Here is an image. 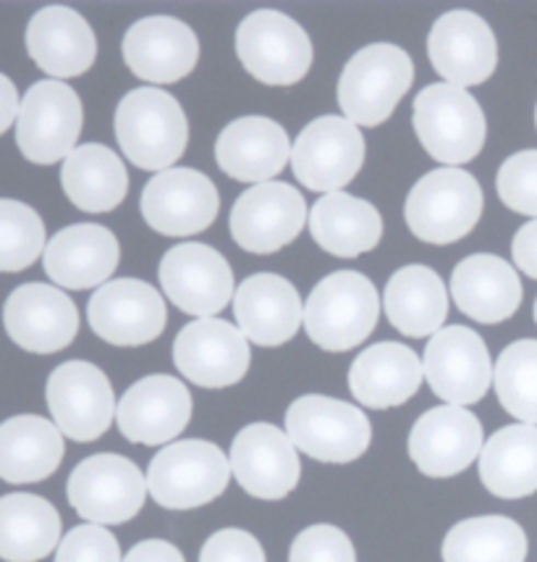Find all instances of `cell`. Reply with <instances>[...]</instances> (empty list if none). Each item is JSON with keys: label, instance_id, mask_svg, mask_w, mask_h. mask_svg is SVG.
Returning <instances> with one entry per match:
<instances>
[{"label": "cell", "instance_id": "18", "mask_svg": "<svg viewBox=\"0 0 537 562\" xmlns=\"http://www.w3.org/2000/svg\"><path fill=\"white\" fill-rule=\"evenodd\" d=\"M158 273L165 297L190 316L213 318L233 297L231 266L207 245H176L160 260Z\"/></svg>", "mask_w": 537, "mask_h": 562}, {"label": "cell", "instance_id": "7", "mask_svg": "<svg viewBox=\"0 0 537 562\" xmlns=\"http://www.w3.org/2000/svg\"><path fill=\"white\" fill-rule=\"evenodd\" d=\"M414 132L435 160L459 166L485 145V116L465 87L427 85L414 98Z\"/></svg>", "mask_w": 537, "mask_h": 562}, {"label": "cell", "instance_id": "14", "mask_svg": "<svg viewBox=\"0 0 537 562\" xmlns=\"http://www.w3.org/2000/svg\"><path fill=\"white\" fill-rule=\"evenodd\" d=\"M425 379L430 390L448 405H475L485 397L493 381L490 352L478 331L467 326H446L435 331L425 347Z\"/></svg>", "mask_w": 537, "mask_h": 562}, {"label": "cell", "instance_id": "27", "mask_svg": "<svg viewBox=\"0 0 537 562\" xmlns=\"http://www.w3.org/2000/svg\"><path fill=\"white\" fill-rule=\"evenodd\" d=\"M26 50L50 77H79L95 64L98 40L82 13L69 5H45L26 26Z\"/></svg>", "mask_w": 537, "mask_h": 562}, {"label": "cell", "instance_id": "47", "mask_svg": "<svg viewBox=\"0 0 537 562\" xmlns=\"http://www.w3.org/2000/svg\"><path fill=\"white\" fill-rule=\"evenodd\" d=\"M535 321H537V300H535Z\"/></svg>", "mask_w": 537, "mask_h": 562}, {"label": "cell", "instance_id": "35", "mask_svg": "<svg viewBox=\"0 0 537 562\" xmlns=\"http://www.w3.org/2000/svg\"><path fill=\"white\" fill-rule=\"evenodd\" d=\"M60 515L37 494L0 497V560L39 562L60 544Z\"/></svg>", "mask_w": 537, "mask_h": 562}, {"label": "cell", "instance_id": "2", "mask_svg": "<svg viewBox=\"0 0 537 562\" xmlns=\"http://www.w3.org/2000/svg\"><path fill=\"white\" fill-rule=\"evenodd\" d=\"M116 137L124 156L145 171H165L190 143V124L179 100L165 90H132L116 109Z\"/></svg>", "mask_w": 537, "mask_h": 562}, {"label": "cell", "instance_id": "46", "mask_svg": "<svg viewBox=\"0 0 537 562\" xmlns=\"http://www.w3.org/2000/svg\"><path fill=\"white\" fill-rule=\"evenodd\" d=\"M19 92L5 74H0V135L19 119Z\"/></svg>", "mask_w": 537, "mask_h": 562}, {"label": "cell", "instance_id": "10", "mask_svg": "<svg viewBox=\"0 0 537 562\" xmlns=\"http://www.w3.org/2000/svg\"><path fill=\"white\" fill-rule=\"evenodd\" d=\"M82 100L58 79L32 85L19 105L16 145L26 160L39 166L69 158L82 132Z\"/></svg>", "mask_w": 537, "mask_h": 562}, {"label": "cell", "instance_id": "37", "mask_svg": "<svg viewBox=\"0 0 537 562\" xmlns=\"http://www.w3.org/2000/svg\"><path fill=\"white\" fill-rule=\"evenodd\" d=\"M443 562H525L527 533L506 515L459 520L443 539Z\"/></svg>", "mask_w": 537, "mask_h": 562}, {"label": "cell", "instance_id": "33", "mask_svg": "<svg viewBox=\"0 0 537 562\" xmlns=\"http://www.w3.org/2000/svg\"><path fill=\"white\" fill-rule=\"evenodd\" d=\"M312 239L335 258H357L370 252L382 237V218L367 200L331 192L312 205Z\"/></svg>", "mask_w": 537, "mask_h": 562}, {"label": "cell", "instance_id": "24", "mask_svg": "<svg viewBox=\"0 0 537 562\" xmlns=\"http://www.w3.org/2000/svg\"><path fill=\"white\" fill-rule=\"evenodd\" d=\"M197 58V35L173 16L139 19L124 37V61L145 82H179L194 69Z\"/></svg>", "mask_w": 537, "mask_h": 562}, {"label": "cell", "instance_id": "36", "mask_svg": "<svg viewBox=\"0 0 537 562\" xmlns=\"http://www.w3.org/2000/svg\"><path fill=\"white\" fill-rule=\"evenodd\" d=\"M60 184L77 209L107 213L129 192V173L111 147L92 143L69 153L60 169Z\"/></svg>", "mask_w": 537, "mask_h": 562}, {"label": "cell", "instance_id": "25", "mask_svg": "<svg viewBox=\"0 0 537 562\" xmlns=\"http://www.w3.org/2000/svg\"><path fill=\"white\" fill-rule=\"evenodd\" d=\"M233 316L250 342L281 347L305 324V307L292 281L278 273H254L233 294Z\"/></svg>", "mask_w": 537, "mask_h": 562}, {"label": "cell", "instance_id": "48", "mask_svg": "<svg viewBox=\"0 0 537 562\" xmlns=\"http://www.w3.org/2000/svg\"><path fill=\"white\" fill-rule=\"evenodd\" d=\"M535 122H537V111H535Z\"/></svg>", "mask_w": 537, "mask_h": 562}, {"label": "cell", "instance_id": "32", "mask_svg": "<svg viewBox=\"0 0 537 562\" xmlns=\"http://www.w3.org/2000/svg\"><path fill=\"white\" fill-rule=\"evenodd\" d=\"M386 316L404 337H433L448 316V294L427 266H404L388 279L382 294Z\"/></svg>", "mask_w": 537, "mask_h": 562}, {"label": "cell", "instance_id": "26", "mask_svg": "<svg viewBox=\"0 0 537 562\" xmlns=\"http://www.w3.org/2000/svg\"><path fill=\"white\" fill-rule=\"evenodd\" d=\"M116 234L100 224H73L45 245V273L64 290L103 286L118 266Z\"/></svg>", "mask_w": 537, "mask_h": 562}, {"label": "cell", "instance_id": "23", "mask_svg": "<svg viewBox=\"0 0 537 562\" xmlns=\"http://www.w3.org/2000/svg\"><path fill=\"white\" fill-rule=\"evenodd\" d=\"M427 53L435 71L456 87L485 82L499 64V45L488 22L472 11H448L433 24Z\"/></svg>", "mask_w": 537, "mask_h": 562}, {"label": "cell", "instance_id": "6", "mask_svg": "<svg viewBox=\"0 0 537 562\" xmlns=\"http://www.w3.org/2000/svg\"><path fill=\"white\" fill-rule=\"evenodd\" d=\"M482 213V190L472 173L435 169L409 192L404 216L414 237L430 245H452L475 229Z\"/></svg>", "mask_w": 537, "mask_h": 562}, {"label": "cell", "instance_id": "21", "mask_svg": "<svg viewBox=\"0 0 537 562\" xmlns=\"http://www.w3.org/2000/svg\"><path fill=\"white\" fill-rule=\"evenodd\" d=\"M3 326L26 352L50 355L73 342L79 331V311L66 292L50 284H22L3 305Z\"/></svg>", "mask_w": 537, "mask_h": 562}, {"label": "cell", "instance_id": "13", "mask_svg": "<svg viewBox=\"0 0 537 562\" xmlns=\"http://www.w3.org/2000/svg\"><path fill=\"white\" fill-rule=\"evenodd\" d=\"M87 321L103 342L139 347L163 334L168 311L165 300L147 281L113 279L90 297Z\"/></svg>", "mask_w": 537, "mask_h": 562}, {"label": "cell", "instance_id": "9", "mask_svg": "<svg viewBox=\"0 0 537 562\" xmlns=\"http://www.w3.org/2000/svg\"><path fill=\"white\" fill-rule=\"evenodd\" d=\"M237 53L244 69L265 85L288 87L312 66V40L286 13L254 11L237 30Z\"/></svg>", "mask_w": 537, "mask_h": 562}, {"label": "cell", "instance_id": "4", "mask_svg": "<svg viewBox=\"0 0 537 562\" xmlns=\"http://www.w3.org/2000/svg\"><path fill=\"white\" fill-rule=\"evenodd\" d=\"M414 66L407 50L375 43L349 58L339 79V105L349 122L378 126L412 87Z\"/></svg>", "mask_w": 537, "mask_h": 562}, {"label": "cell", "instance_id": "19", "mask_svg": "<svg viewBox=\"0 0 537 562\" xmlns=\"http://www.w3.org/2000/svg\"><path fill=\"white\" fill-rule=\"evenodd\" d=\"M482 424L459 405H441L418 418L409 434V458L427 479H452L482 452Z\"/></svg>", "mask_w": 537, "mask_h": 562}, {"label": "cell", "instance_id": "3", "mask_svg": "<svg viewBox=\"0 0 537 562\" xmlns=\"http://www.w3.org/2000/svg\"><path fill=\"white\" fill-rule=\"evenodd\" d=\"M231 460L213 441H173L147 468V492L165 510H194L226 492Z\"/></svg>", "mask_w": 537, "mask_h": 562}, {"label": "cell", "instance_id": "41", "mask_svg": "<svg viewBox=\"0 0 537 562\" xmlns=\"http://www.w3.org/2000/svg\"><path fill=\"white\" fill-rule=\"evenodd\" d=\"M288 562H357V552L341 528L318 524L294 539Z\"/></svg>", "mask_w": 537, "mask_h": 562}, {"label": "cell", "instance_id": "16", "mask_svg": "<svg viewBox=\"0 0 537 562\" xmlns=\"http://www.w3.org/2000/svg\"><path fill=\"white\" fill-rule=\"evenodd\" d=\"M231 473L254 499L278 502L297 490L301 463L294 441L273 424H250L233 437Z\"/></svg>", "mask_w": 537, "mask_h": 562}, {"label": "cell", "instance_id": "20", "mask_svg": "<svg viewBox=\"0 0 537 562\" xmlns=\"http://www.w3.org/2000/svg\"><path fill=\"white\" fill-rule=\"evenodd\" d=\"M305 221L307 203L292 184L263 182L233 203L231 237L241 250L271 256L299 237Z\"/></svg>", "mask_w": 537, "mask_h": 562}, {"label": "cell", "instance_id": "42", "mask_svg": "<svg viewBox=\"0 0 537 562\" xmlns=\"http://www.w3.org/2000/svg\"><path fill=\"white\" fill-rule=\"evenodd\" d=\"M56 562H124L118 539L105 526L84 524L60 539Z\"/></svg>", "mask_w": 537, "mask_h": 562}, {"label": "cell", "instance_id": "15", "mask_svg": "<svg viewBox=\"0 0 537 562\" xmlns=\"http://www.w3.org/2000/svg\"><path fill=\"white\" fill-rule=\"evenodd\" d=\"M173 363L192 384L205 390H224L239 384L250 371V339L228 321H192L173 342Z\"/></svg>", "mask_w": 537, "mask_h": 562}, {"label": "cell", "instance_id": "43", "mask_svg": "<svg viewBox=\"0 0 537 562\" xmlns=\"http://www.w3.org/2000/svg\"><path fill=\"white\" fill-rule=\"evenodd\" d=\"M199 562H265V550L244 528H220L203 544Z\"/></svg>", "mask_w": 537, "mask_h": 562}, {"label": "cell", "instance_id": "40", "mask_svg": "<svg viewBox=\"0 0 537 562\" xmlns=\"http://www.w3.org/2000/svg\"><path fill=\"white\" fill-rule=\"evenodd\" d=\"M495 187L506 209L522 216H537V150L514 153L503 160Z\"/></svg>", "mask_w": 537, "mask_h": 562}, {"label": "cell", "instance_id": "39", "mask_svg": "<svg viewBox=\"0 0 537 562\" xmlns=\"http://www.w3.org/2000/svg\"><path fill=\"white\" fill-rule=\"evenodd\" d=\"M45 252V224L30 205L0 198V273L30 269Z\"/></svg>", "mask_w": 537, "mask_h": 562}, {"label": "cell", "instance_id": "1", "mask_svg": "<svg viewBox=\"0 0 537 562\" xmlns=\"http://www.w3.org/2000/svg\"><path fill=\"white\" fill-rule=\"evenodd\" d=\"M378 316L380 297L373 281L357 271H335L307 297L305 329L320 350L346 352L370 337Z\"/></svg>", "mask_w": 537, "mask_h": 562}, {"label": "cell", "instance_id": "38", "mask_svg": "<svg viewBox=\"0 0 537 562\" xmlns=\"http://www.w3.org/2000/svg\"><path fill=\"white\" fill-rule=\"evenodd\" d=\"M493 384L509 416L537 426V339H519L501 352Z\"/></svg>", "mask_w": 537, "mask_h": 562}, {"label": "cell", "instance_id": "8", "mask_svg": "<svg viewBox=\"0 0 537 562\" xmlns=\"http://www.w3.org/2000/svg\"><path fill=\"white\" fill-rule=\"evenodd\" d=\"M147 476L124 454H92L71 471L66 497L82 520L98 526L129 524L142 510Z\"/></svg>", "mask_w": 537, "mask_h": 562}, {"label": "cell", "instance_id": "29", "mask_svg": "<svg viewBox=\"0 0 537 562\" xmlns=\"http://www.w3.org/2000/svg\"><path fill=\"white\" fill-rule=\"evenodd\" d=\"M215 158L228 177L239 182H271L292 158V143L284 126L265 116L237 119L220 132Z\"/></svg>", "mask_w": 537, "mask_h": 562}, {"label": "cell", "instance_id": "22", "mask_svg": "<svg viewBox=\"0 0 537 562\" xmlns=\"http://www.w3.org/2000/svg\"><path fill=\"white\" fill-rule=\"evenodd\" d=\"M192 418V394L179 379L156 373L124 392L116 407L121 434L134 445L158 447L176 439Z\"/></svg>", "mask_w": 537, "mask_h": 562}, {"label": "cell", "instance_id": "45", "mask_svg": "<svg viewBox=\"0 0 537 562\" xmlns=\"http://www.w3.org/2000/svg\"><path fill=\"white\" fill-rule=\"evenodd\" d=\"M124 562H186L179 547L163 539H147L126 552Z\"/></svg>", "mask_w": 537, "mask_h": 562}, {"label": "cell", "instance_id": "34", "mask_svg": "<svg viewBox=\"0 0 537 562\" xmlns=\"http://www.w3.org/2000/svg\"><path fill=\"white\" fill-rule=\"evenodd\" d=\"M482 486L501 499H525L537 492V426H503L480 452Z\"/></svg>", "mask_w": 537, "mask_h": 562}, {"label": "cell", "instance_id": "30", "mask_svg": "<svg viewBox=\"0 0 537 562\" xmlns=\"http://www.w3.org/2000/svg\"><path fill=\"white\" fill-rule=\"evenodd\" d=\"M454 303L480 324H501L522 305V281L506 260L490 252L469 256L452 273Z\"/></svg>", "mask_w": 537, "mask_h": 562}, {"label": "cell", "instance_id": "31", "mask_svg": "<svg viewBox=\"0 0 537 562\" xmlns=\"http://www.w3.org/2000/svg\"><path fill=\"white\" fill-rule=\"evenodd\" d=\"M64 452V434L48 418L13 416L0 424V481L5 484L50 479Z\"/></svg>", "mask_w": 537, "mask_h": 562}, {"label": "cell", "instance_id": "28", "mask_svg": "<svg viewBox=\"0 0 537 562\" xmlns=\"http://www.w3.org/2000/svg\"><path fill=\"white\" fill-rule=\"evenodd\" d=\"M425 368L412 347L378 342L357 355L349 368V390L359 405L373 411L404 405L418 394Z\"/></svg>", "mask_w": 537, "mask_h": 562}, {"label": "cell", "instance_id": "12", "mask_svg": "<svg viewBox=\"0 0 537 562\" xmlns=\"http://www.w3.org/2000/svg\"><path fill=\"white\" fill-rule=\"evenodd\" d=\"M365 164V137L357 124L341 116H320L307 124L292 147L297 179L315 192H339Z\"/></svg>", "mask_w": 537, "mask_h": 562}, {"label": "cell", "instance_id": "17", "mask_svg": "<svg viewBox=\"0 0 537 562\" xmlns=\"http://www.w3.org/2000/svg\"><path fill=\"white\" fill-rule=\"evenodd\" d=\"M218 190L197 169H165L145 184L139 209L150 229L165 237H192L218 216Z\"/></svg>", "mask_w": 537, "mask_h": 562}, {"label": "cell", "instance_id": "11", "mask_svg": "<svg viewBox=\"0 0 537 562\" xmlns=\"http://www.w3.org/2000/svg\"><path fill=\"white\" fill-rule=\"evenodd\" d=\"M53 424L73 441H95L111 428L116 397L111 381L87 360H69L50 373L45 386Z\"/></svg>", "mask_w": 537, "mask_h": 562}, {"label": "cell", "instance_id": "44", "mask_svg": "<svg viewBox=\"0 0 537 562\" xmlns=\"http://www.w3.org/2000/svg\"><path fill=\"white\" fill-rule=\"evenodd\" d=\"M512 252L514 263L519 266L529 279H537V218L529 221V224H525L516 232Z\"/></svg>", "mask_w": 537, "mask_h": 562}, {"label": "cell", "instance_id": "5", "mask_svg": "<svg viewBox=\"0 0 537 562\" xmlns=\"http://www.w3.org/2000/svg\"><path fill=\"white\" fill-rule=\"evenodd\" d=\"M286 434L299 452L320 463H354L373 441V426L359 407L325 394H305L286 411Z\"/></svg>", "mask_w": 537, "mask_h": 562}]
</instances>
